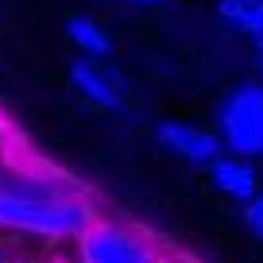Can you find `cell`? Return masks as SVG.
<instances>
[{
  "label": "cell",
  "instance_id": "cell-11",
  "mask_svg": "<svg viewBox=\"0 0 263 263\" xmlns=\"http://www.w3.org/2000/svg\"><path fill=\"white\" fill-rule=\"evenodd\" d=\"M132 4H143V8H151V4H166V0H132Z\"/></svg>",
  "mask_w": 263,
  "mask_h": 263
},
{
  "label": "cell",
  "instance_id": "cell-4",
  "mask_svg": "<svg viewBox=\"0 0 263 263\" xmlns=\"http://www.w3.org/2000/svg\"><path fill=\"white\" fill-rule=\"evenodd\" d=\"M70 89L85 101V105L101 108V112H124L128 108V89H124L120 74H116L112 66L97 62V58H74L70 70Z\"/></svg>",
  "mask_w": 263,
  "mask_h": 263
},
{
  "label": "cell",
  "instance_id": "cell-2",
  "mask_svg": "<svg viewBox=\"0 0 263 263\" xmlns=\"http://www.w3.org/2000/svg\"><path fill=\"white\" fill-rule=\"evenodd\" d=\"M224 155L236 159H263V82H240L217 105V128Z\"/></svg>",
  "mask_w": 263,
  "mask_h": 263
},
{
  "label": "cell",
  "instance_id": "cell-5",
  "mask_svg": "<svg viewBox=\"0 0 263 263\" xmlns=\"http://www.w3.org/2000/svg\"><path fill=\"white\" fill-rule=\"evenodd\" d=\"M155 140L163 151H171L174 159H182L190 166H209L224 155L213 128H201V124H190V120H159Z\"/></svg>",
  "mask_w": 263,
  "mask_h": 263
},
{
  "label": "cell",
  "instance_id": "cell-7",
  "mask_svg": "<svg viewBox=\"0 0 263 263\" xmlns=\"http://www.w3.org/2000/svg\"><path fill=\"white\" fill-rule=\"evenodd\" d=\"M66 39H70V47L78 50V58H97V62H105V54L112 50L108 31L89 16H70L66 20Z\"/></svg>",
  "mask_w": 263,
  "mask_h": 263
},
{
  "label": "cell",
  "instance_id": "cell-3",
  "mask_svg": "<svg viewBox=\"0 0 263 263\" xmlns=\"http://www.w3.org/2000/svg\"><path fill=\"white\" fill-rule=\"evenodd\" d=\"M74 252L78 263H166L147 232L124 221H108V217H97L89 229L78 232Z\"/></svg>",
  "mask_w": 263,
  "mask_h": 263
},
{
  "label": "cell",
  "instance_id": "cell-10",
  "mask_svg": "<svg viewBox=\"0 0 263 263\" xmlns=\"http://www.w3.org/2000/svg\"><path fill=\"white\" fill-rule=\"evenodd\" d=\"M0 263H12V255H8V248H4V240H0Z\"/></svg>",
  "mask_w": 263,
  "mask_h": 263
},
{
  "label": "cell",
  "instance_id": "cell-1",
  "mask_svg": "<svg viewBox=\"0 0 263 263\" xmlns=\"http://www.w3.org/2000/svg\"><path fill=\"white\" fill-rule=\"evenodd\" d=\"M97 201L78 178L24 147L0 143V232L35 240H74L97 221Z\"/></svg>",
  "mask_w": 263,
  "mask_h": 263
},
{
  "label": "cell",
  "instance_id": "cell-9",
  "mask_svg": "<svg viewBox=\"0 0 263 263\" xmlns=\"http://www.w3.org/2000/svg\"><path fill=\"white\" fill-rule=\"evenodd\" d=\"M244 224H248V232L263 244V190L252 197V201H244Z\"/></svg>",
  "mask_w": 263,
  "mask_h": 263
},
{
  "label": "cell",
  "instance_id": "cell-12",
  "mask_svg": "<svg viewBox=\"0 0 263 263\" xmlns=\"http://www.w3.org/2000/svg\"><path fill=\"white\" fill-rule=\"evenodd\" d=\"M255 47H259V58H263V39H259V43H255Z\"/></svg>",
  "mask_w": 263,
  "mask_h": 263
},
{
  "label": "cell",
  "instance_id": "cell-6",
  "mask_svg": "<svg viewBox=\"0 0 263 263\" xmlns=\"http://www.w3.org/2000/svg\"><path fill=\"white\" fill-rule=\"evenodd\" d=\"M209 182H213L217 194H224L229 201H240V205L259 194V171H255V163L236 159V155H221L217 163H209Z\"/></svg>",
  "mask_w": 263,
  "mask_h": 263
},
{
  "label": "cell",
  "instance_id": "cell-8",
  "mask_svg": "<svg viewBox=\"0 0 263 263\" xmlns=\"http://www.w3.org/2000/svg\"><path fill=\"white\" fill-rule=\"evenodd\" d=\"M217 16L252 43L263 39V0H217Z\"/></svg>",
  "mask_w": 263,
  "mask_h": 263
}]
</instances>
